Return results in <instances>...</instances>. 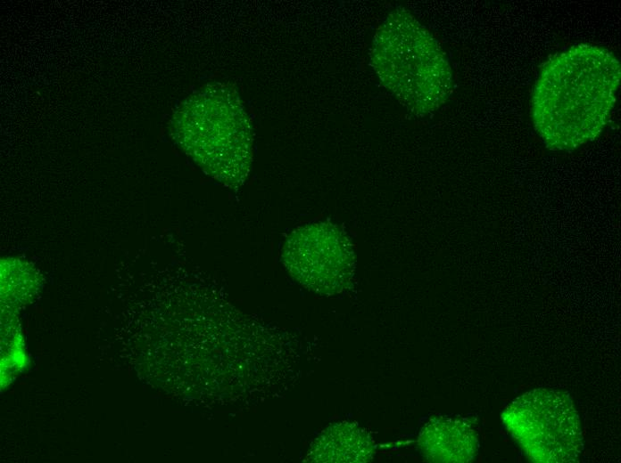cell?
<instances>
[{
  "label": "cell",
  "instance_id": "6da1fadb",
  "mask_svg": "<svg viewBox=\"0 0 621 463\" xmlns=\"http://www.w3.org/2000/svg\"><path fill=\"white\" fill-rule=\"evenodd\" d=\"M621 65L609 49L573 45L541 68L531 94L530 117L547 149L572 151L595 140L616 102Z\"/></svg>",
  "mask_w": 621,
  "mask_h": 463
},
{
  "label": "cell",
  "instance_id": "7a4b0ae2",
  "mask_svg": "<svg viewBox=\"0 0 621 463\" xmlns=\"http://www.w3.org/2000/svg\"><path fill=\"white\" fill-rule=\"evenodd\" d=\"M370 62L381 84L417 117L434 113L451 93L453 78L446 54L403 7L392 11L376 31Z\"/></svg>",
  "mask_w": 621,
  "mask_h": 463
},
{
  "label": "cell",
  "instance_id": "3957f363",
  "mask_svg": "<svg viewBox=\"0 0 621 463\" xmlns=\"http://www.w3.org/2000/svg\"><path fill=\"white\" fill-rule=\"evenodd\" d=\"M185 144L201 167L218 182L238 188L253 161L252 127L235 91L211 86L192 103Z\"/></svg>",
  "mask_w": 621,
  "mask_h": 463
},
{
  "label": "cell",
  "instance_id": "277c9868",
  "mask_svg": "<svg viewBox=\"0 0 621 463\" xmlns=\"http://www.w3.org/2000/svg\"><path fill=\"white\" fill-rule=\"evenodd\" d=\"M501 418L532 461L574 462L583 451L579 416L567 393L546 388L529 391L512 401Z\"/></svg>",
  "mask_w": 621,
  "mask_h": 463
},
{
  "label": "cell",
  "instance_id": "5b68a950",
  "mask_svg": "<svg viewBox=\"0 0 621 463\" xmlns=\"http://www.w3.org/2000/svg\"><path fill=\"white\" fill-rule=\"evenodd\" d=\"M292 278L322 296L337 295L351 287L356 258L347 234L337 225L316 222L289 234L281 253Z\"/></svg>",
  "mask_w": 621,
  "mask_h": 463
},
{
  "label": "cell",
  "instance_id": "8992f818",
  "mask_svg": "<svg viewBox=\"0 0 621 463\" xmlns=\"http://www.w3.org/2000/svg\"><path fill=\"white\" fill-rule=\"evenodd\" d=\"M418 446L433 462H469L478 449L474 428L466 421L450 417L431 418L421 429Z\"/></svg>",
  "mask_w": 621,
  "mask_h": 463
},
{
  "label": "cell",
  "instance_id": "52a82bcc",
  "mask_svg": "<svg viewBox=\"0 0 621 463\" xmlns=\"http://www.w3.org/2000/svg\"><path fill=\"white\" fill-rule=\"evenodd\" d=\"M375 443L359 425L343 421L325 429L311 443L308 462H355L372 460Z\"/></svg>",
  "mask_w": 621,
  "mask_h": 463
}]
</instances>
